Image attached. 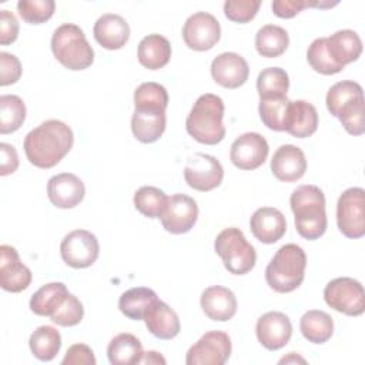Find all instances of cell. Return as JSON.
I'll use <instances>...</instances> for the list:
<instances>
[{
    "label": "cell",
    "mask_w": 365,
    "mask_h": 365,
    "mask_svg": "<svg viewBox=\"0 0 365 365\" xmlns=\"http://www.w3.org/2000/svg\"><path fill=\"white\" fill-rule=\"evenodd\" d=\"M68 294L63 282H48L30 298V309L40 317H51Z\"/></svg>",
    "instance_id": "32"
},
{
    "label": "cell",
    "mask_w": 365,
    "mask_h": 365,
    "mask_svg": "<svg viewBox=\"0 0 365 365\" xmlns=\"http://www.w3.org/2000/svg\"><path fill=\"white\" fill-rule=\"evenodd\" d=\"M138 61L148 70H160L171 58V44L161 34H148L138 44Z\"/></svg>",
    "instance_id": "27"
},
{
    "label": "cell",
    "mask_w": 365,
    "mask_h": 365,
    "mask_svg": "<svg viewBox=\"0 0 365 365\" xmlns=\"http://www.w3.org/2000/svg\"><path fill=\"white\" fill-rule=\"evenodd\" d=\"M289 88V77L281 67L264 68L257 78V91L259 100L287 97Z\"/></svg>",
    "instance_id": "34"
},
{
    "label": "cell",
    "mask_w": 365,
    "mask_h": 365,
    "mask_svg": "<svg viewBox=\"0 0 365 365\" xmlns=\"http://www.w3.org/2000/svg\"><path fill=\"white\" fill-rule=\"evenodd\" d=\"M83 315H84L83 304L76 295L68 292L64 301L60 304V307L50 317V319L60 327H74L81 322Z\"/></svg>",
    "instance_id": "42"
},
{
    "label": "cell",
    "mask_w": 365,
    "mask_h": 365,
    "mask_svg": "<svg viewBox=\"0 0 365 365\" xmlns=\"http://www.w3.org/2000/svg\"><path fill=\"white\" fill-rule=\"evenodd\" d=\"M307 60L309 63V66L319 74H324V76H331V74H336L339 71L344 70V67H341L339 64H336L328 48H327V41H325V37H319V38H315L308 50H307Z\"/></svg>",
    "instance_id": "38"
},
{
    "label": "cell",
    "mask_w": 365,
    "mask_h": 365,
    "mask_svg": "<svg viewBox=\"0 0 365 365\" xmlns=\"http://www.w3.org/2000/svg\"><path fill=\"white\" fill-rule=\"evenodd\" d=\"M224 178V168L221 163L204 153H195L187 160L184 167V180L188 187L207 192L217 188Z\"/></svg>",
    "instance_id": "12"
},
{
    "label": "cell",
    "mask_w": 365,
    "mask_h": 365,
    "mask_svg": "<svg viewBox=\"0 0 365 365\" xmlns=\"http://www.w3.org/2000/svg\"><path fill=\"white\" fill-rule=\"evenodd\" d=\"M362 96H364V90L359 83L351 81V80L338 81L327 93V98H325L327 108L334 117H336L342 106Z\"/></svg>",
    "instance_id": "37"
},
{
    "label": "cell",
    "mask_w": 365,
    "mask_h": 365,
    "mask_svg": "<svg viewBox=\"0 0 365 365\" xmlns=\"http://www.w3.org/2000/svg\"><path fill=\"white\" fill-rule=\"evenodd\" d=\"M261 6L259 0H227L224 3V14L234 23L251 21Z\"/></svg>",
    "instance_id": "43"
},
{
    "label": "cell",
    "mask_w": 365,
    "mask_h": 365,
    "mask_svg": "<svg viewBox=\"0 0 365 365\" xmlns=\"http://www.w3.org/2000/svg\"><path fill=\"white\" fill-rule=\"evenodd\" d=\"M299 329L307 341L325 344L334 334V321L325 311L309 309L301 317Z\"/></svg>",
    "instance_id": "30"
},
{
    "label": "cell",
    "mask_w": 365,
    "mask_h": 365,
    "mask_svg": "<svg viewBox=\"0 0 365 365\" xmlns=\"http://www.w3.org/2000/svg\"><path fill=\"white\" fill-rule=\"evenodd\" d=\"M60 254L63 261L71 268L91 267L100 254L98 240L87 230H74L63 238Z\"/></svg>",
    "instance_id": "11"
},
{
    "label": "cell",
    "mask_w": 365,
    "mask_h": 365,
    "mask_svg": "<svg viewBox=\"0 0 365 365\" xmlns=\"http://www.w3.org/2000/svg\"><path fill=\"white\" fill-rule=\"evenodd\" d=\"M250 228L259 242L274 244L285 234L287 220L279 210L274 207H261L251 215Z\"/></svg>",
    "instance_id": "21"
},
{
    "label": "cell",
    "mask_w": 365,
    "mask_h": 365,
    "mask_svg": "<svg viewBox=\"0 0 365 365\" xmlns=\"http://www.w3.org/2000/svg\"><path fill=\"white\" fill-rule=\"evenodd\" d=\"M305 7H309L307 0H274L271 3L272 13L281 19H292Z\"/></svg>",
    "instance_id": "47"
},
{
    "label": "cell",
    "mask_w": 365,
    "mask_h": 365,
    "mask_svg": "<svg viewBox=\"0 0 365 365\" xmlns=\"http://www.w3.org/2000/svg\"><path fill=\"white\" fill-rule=\"evenodd\" d=\"M96 41L107 50H120L130 38V26L118 14L106 13L100 16L93 29Z\"/></svg>",
    "instance_id": "22"
},
{
    "label": "cell",
    "mask_w": 365,
    "mask_h": 365,
    "mask_svg": "<svg viewBox=\"0 0 365 365\" xmlns=\"http://www.w3.org/2000/svg\"><path fill=\"white\" fill-rule=\"evenodd\" d=\"M21 76L20 60L10 53H0V86L14 84Z\"/></svg>",
    "instance_id": "44"
},
{
    "label": "cell",
    "mask_w": 365,
    "mask_h": 365,
    "mask_svg": "<svg viewBox=\"0 0 365 365\" xmlns=\"http://www.w3.org/2000/svg\"><path fill=\"white\" fill-rule=\"evenodd\" d=\"M289 205L295 228L302 238L314 241L324 235L327 231L325 195L319 187L312 184L297 187L289 197Z\"/></svg>",
    "instance_id": "3"
},
{
    "label": "cell",
    "mask_w": 365,
    "mask_h": 365,
    "mask_svg": "<svg viewBox=\"0 0 365 365\" xmlns=\"http://www.w3.org/2000/svg\"><path fill=\"white\" fill-rule=\"evenodd\" d=\"M324 299L328 307L349 317H359L365 311L364 287L351 277L329 281L324 289Z\"/></svg>",
    "instance_id": "8"
},
{
    "label": "cell",
    "mask_w": 365,
    "mask_h": 365,
    "mask_svg": "<svg viewBox=\"0 0 365 365\" xmlns=\"http://www.w3.org/2000/svg\"><path fill=\"white\" fill-rule=\"evenodd\" d=\"M255 334L258 342L264 348L277 351L289 342L292 335V324L284 312L269 311L258 318Z\"/></svg>",
    "instance_id": "16"
},
{
    "label": "cell",
    "mask_w": 365,
    "mask_h": 365,
    "mask_svg": "<svg viewBox=\"0 0 365 365\" xmlns=\"http://www.w3.org/2000/svg\"><path fill=\"white\" fill-rule=\"evenodd\" d=\"M289 101L287 97L259 100L258 111L264 125L274 131H284Z\"/></svg>",
    "instance_id": "39"
},
{
    "label": "cell",
    "mask_w": 365,
    "mask_h": 365,
    "mask_svg": "<svg viewBox=\"0 0 365 365\" xmlns=\"http://www.w3.org/2000/svg\"><path fill=\"white\" fill-rule=\"evenodd\" d=\"M84 194V182L71 173H61L53 175L47 182L48 200L57 208H74L83 201Z\"/></svg>",
    "instance_id": "19"
},
{
    "label": "cell",
    "mask_w": 365,
    "mask_h": 365,
    "mask_svg": "<svg viewBox=\"0 0 365 365\" xmlns=\"http://www.w3.org/2000/svg\"><path fill=\"white\" fill-rule=\"evenodd\" d=\"M143 355L140 339L128 332L115 335L107 346V356L113 365H135L140 364Z\"/></svg>",
    "instance_id": "28"
},
{
    "label": "cell",
    "mask_w": 365,
    "mask_h": 365,
    "mask_svg": "<svg viewBox=\"0 0 365 365\" xmlns=\"http://www.w3.org/2000/svg\"><path fill=\"white\" fill-rule=\"evenodd\" d=\"M157 299L158 297L153 289L145 287H135L121 294L118 299V308L127 318L141 321Z\"/></svg>",
    "instance_id": "29"
},
{
    "label": "cell",
    "mask_w": 365,
    "mask_h": 365,
    "mask_svg": "<svg viewBox=\"0 0 365 365\" xmlns=\"http://www.w3.org/2000/svg\"><path fill=\"white\" fill-rule=\"evenodd\" d=\"M224 118V101L221 97L205 93L200 96L187 120V133L198 143L207 145H215L225 137Z\"/></svg>",
    "instance_id": "4"
},
{
    "label": "cell",
    "mask_w": 365,
    "mask_h": 365,
    "mask_svg": "<svg viewBox=\"0 0 365 365\" xmlns=\"http://www.w3.org/2000/svg\"><path fill=\"white\" fill-rule=\"evenodd\" d=\"M96 362L94 352L86 344L71 345L61 361L63 365H96Z\"/></svg>",
    "instance_id": "45"
},
{
    "label": "cell",
    "mask_w": 365,
    "mask_h": 365,
    "mask_svg": "<svg viewBox=\"0 0 365 365\" xmlns=\"http://www.w3.org/2000/svg\"><path fill=\"white\" fill-rule=\"evenodd\" d=\"M214 250L222 259L225 269L234 275L250 272L257 262L255 248L237 227L224 228L214 241Z\"/></svg>",
    "instance_id": "7"
},
{
    "label": "cell",
    "mask_w": 365,
    "mask_h": 365,
    "mask_svg": "<svg viewBox=\"0 0 365 365\" xmlns=\"http://www.w3.org/2000/svg\"><path fill=\"white\" fill-rule=\"evenodd\" d=\"M268 151V143L261 134L245 133L232 143L230 160L240 170H255L265 163Z\"/></svg>",
    "instance_id": "15"
},
{
    "label": "cell",
    "mask_w": 365,
    "mask_h": 365,
    "mask_svg": "<svg viewBox=\"0 0 365 365\" xmlns=\"http://www.w3.org/2000/svg\"><path fill=\"white\" fill-rule=\"evenodd\" d=\"M250 68L245 58L237 53L218 54L211 63V76L217 84L225 88H238L248 80Z\"/></svg>",
    "instance_id": "18"
},
{
    "label": "cell",
    "mask_w": 365,
    "mask_h": 365,
    "mask_svg": "<svg viewBox=\"0 0 365 365\" xmlns=\"http://www.w3.org/2000/svg\"><path fill=\"white\" fill-rule=\"evenodd\" d=\"M19 21L9 10H0V44L7 46L17 40Z\"/></svg>",
    "instance_id": "46"
},
{
    "label": "cell",
    "mask_w": 365,
    "mask_h": 365,
    "mask_svg": "<svg viewBox=\"0 0 365 365\" xmlns=\"http://www.w3.org/2000/svg\"><path fill=\"white\" fill-rule=\"evenodd\" d=\"M336 224L339 231L358 240L365 235V191L361 187L345 190L336 202Z\"/></svg>",
    "instance_id": "9"
},
{
    "label": "cell",
    "mask_w": 365,
    "mask_h": 365,
    "mask_svg": "<svg viewBox=\"0 0 365 365\" xmlns=\"http://www.w3.org/2000/svg\"><path fill=\"white\" fill-rule=\"evenodd\" d=\"M0 153H1V161H0V175H9L13 174L19 167V155L13 145L7 143L0 144Z\"/></svg>",
    "instance_id": "48"
},
{
    "label": "cell",
    "mask_w": 365,
    "mask_h": 365,
    "mask_svg": "<svg viewBox=\"0 0 365 365\" xmlns=\"http://www.w3.org/2000/svg\"><path fill=\"white\" fill-rule=\"evenodd\" d=\"M31 354L40 361H51L61 348V335L51 325H41L33 331L29 339Z\"/></svg>",
    "instance_id": "33"
},
{
    "label": "cell",
    "mask_w": 365,
    "mask_h": 365,
    "mask_svg": "<svg viewBox=\"0 0 365 365\" xmlns=\"http://www.w3.org/2000/svg\"><path fill=\"white\" fill-rule=\"evenodd\" d=\"M168 197L157 187L144 185L134 194V207L138 212L148 218H160L165 210Z\"/></svg>",
    "instance_id": "36"
},
{
    "label": "cell",
    "mask_w": 365,
    "mask_h": 365,
    "mask_svg": "<svg viewBox=\"0 0 365 365\" xmlns=\"http://www.w3.org/2000/svg\"><path fill=\"white\" fill-rule=\"evenodd\" d=\"M365 103L364 96L348 101L339 110L336 118L341 121L346 133L352 135H361L365 131Z\"/></svg>",
    "instance_id": "40"
},
{
    "label": "cell",
    "mask_w": 365,
    "mask_h": 365,
    "mask_svg": "<svg viewBox=\"0 0 365 365\" xmlns=\"http://www.w3.org/2000/svg\"><path fill=\"white\" fill-rule=\"evenodd\" d=\"M221 37L218 20L207 13L197 11L191 14L182 26V38L188 48L195 51H207L212 48Z\"/></svg>",
    "instance_id": "13"
},
{
    "label": "cell",
    "mask_w": 365,
    "mask_h": 365,
    "mask_svg": "<svg viewBox=\"0 0 365 365\" xmlns=\"http://www.w3.org/2000/svg\"><path fill=\"white\" fill-rule=\"evenodd\" d=\"M317 128H318L317 108L305 100L289 101L284 131H287L295 138H305L312 135L317 131Z\"/></svg>",
    "instance_id": "24"
},
{
    "label": "cell",
    "mask_w": 365,
    "mask_h": 365,
    "mask_svg": "<svg viewBox=\"0 0 365 365\" xmlns=\"http://www.w3.org/2000/svg\"><path fill=\"white\" fill-rule=\"evenodd\" d=\"M231 355V339L224 331H208L194 345L185 356L187 365H224Z\"/></svg>",
    "instance_id": "10"
},
{
    "label": "cell",
    "mask_w": 365,
    "mask_h": 365,
    "mask_svg": "<svg viewBox=\"0 0 365 365\" xmlns=\"http://www.w3.org/2000/svg\"><path fill=\"white\" fill-rule=\"evenodd\" d=\"M74 134L60 120H47L24 137L23 148L27 160L38 168L47 170L57 165L71 150Z\"/></svg>",
    "instance_id": "2"
},
{
    "label": "cell",
    "mask_w": 365,
    "mask_h": 365,
    "mask_svg": "<svg viewBox=\"0 0 365 365\" xmlns=\"http://www.w3.org/2000/svg\"><path fill=\"white\" fill-rule=\"evenodd\" d=\"M167 106L168 93L164 86L148 81L135 88L131 131L140 143L150 144L163 135L167 123Z\"/></svg>",
    "instance_id": "1"
},
{
    "label": "cell",
    "mask_w": 365,
    "mask_h": 365,
    "mask_svg": "<svg viewBox=\"0 0 365 365\" xmlns=\"http://www.w3.org/2000/svg\"><path fill=\"white\" fill-rule=\"evenodd\" d=\"M147 329L160 339H173L180 334L181 324L177 312L164 301L157 299L144 315Z\"/></svg>",
    "instance_id": "25"
},
{
    "label": "cell",
    "mask_w": 365,
    "mask_h": 365,
    "mask_svg": "<svg viewBox=\"0 0 365 365\" xmlns=\"http://www.w3.org/2000/svg\"><path fill=\"white\" fill-rule=\"evenodd\" d=\"M54 0H20L17 11L29 24H41L54 14Z\"/></svg>",
    "instance_id": "41"
},
{
    "label": "cell",
    "mask_w": 365,
    "mask_h": 365,
    "mask_svg": "<svg viewBox=\"0 0 365 365\" xmlns=\"http://www.w3.org/2000/svg\"><path fill=\"white\" fill-rule=\"evenodd\" d=\"M50 46L57 61L68 70H86L94 61V50L84 31L73 23L58 26L51 36Z\"/></svg>",
    "instance_id": "6"
},
{
    "label": "cell",
    "mask_w": 365,
    "mask_h": 365,
    "mask_svg": "<svg viewBox=\"0 0 365 365\" xmlns=\"http://www.w3.org/2000/svg\"><path fill=\"white\" fill-rule=\"evenodd\" d=\"M198 218V205L190 195L173 194L167 200L165 210L160 217L163 228L171 234L188 232Z\"/></svg>",
    "instance_id": "14"
},
{
    "label": "cell",
    "mask_w": 365,
    "mask_h": 365,
    "mask_svg": "<svg viewBox=\"0 0 365 365\" xmlns=\"http://www.w3.org/2000/svg\"><path fill=\"white\" fill-rule=\"evenodd\" d=\"M325 41L332 60L341 67L356 61L362 53L361 37L356 31L349 29L335 31L329 37H325Z\"/></svg>",
    "instance_id": "26"
},
{
    "label": "cell",
    "mask_w": 365,
    "mask_h": 365,
    "mask_svg": "<svg viewBox=\"0 0 365 365\" xmlns=\"http://www.w3.org/2000/svg\"><path fill=\"white\" fill-rule=\"evenodd\" d=\"M289 44V37L285 29L275 24L262 26L255 34V48L259 56L275 58L285 53Z\"/></svg>",
    "instance_id": "31"
},
{
    "label": "cell",
    "mask_w": 365,
    "mask_h": 365,
    "mask_svg": "<svg viewBox=\"0 0 365 365\" xmlns=\"http://www.w3.org/2000/svg\"><path fill=\"white\" fill-rule=\"evenodd\" d=\"M31 271L26 267L14 247L0 245V287L7 292H21L31 282Z\"/></svg>",
    "instance_id": "17"
},
{
    "label": "cell",
    "mask_w": 365,
    "mask_h": 365,
    "mask_svg": "<svg viewBox=\"0 0 365 365\" xmlns=\"http://www.w3.org/2000/svg\"><path fill=\"white\" fill-rule=\"evenodd\" d=\"M202 312L212 321L225 322L237 312V298L234 292L221 285H212L202 291L200 299Z\"/></svg>",
    "instance_id": "23"
},
{
    "label": "cell",
    "mask_w": 365,
    "mask_h": 365,
    "mask_svg": "<svg viewBox=\"0 0 365 365\" xmlns=\"http://www.w3.org/2000/svg\"><path fill=\"white\" fill-rule=\"evenodd\" d=\"M140 364H165V359L155 351L144 352Z\"/></svg>",
    "instance_id": "49"
},
{
    "label": "cell",
    "mask_w": 365,
    "mask_h": 365,
    "mask_svg": "<svg viewBox=\"0 0 365 365\" xmlns=\"http://www.w3.org/2000/svg\"><path fill=\"white\" fill-rule=\"evenodd\" d=\"M305 267V251L297 244H285L268 262L265 268V281L275 292H292L302 284Z\"/></svg>",
    "instance_id": "5"
},
{
    "label": "cell",
    "mask_w": 365,
    "mask_h": 365,
    "mask_svg": "<svg viewBox=\"0 0 365 365\" xmlns=\"http://www.w3.org/2000/svg\"><path fill=\"white\" fill-rule=\"evenodd\" d=\"M271 171L277 180L284 182H294L302 178L307 171L304 151L292 144L278 147L271 160Z\"/></svg>",
    "instance_id": "20"
},
{
    "label": "cell",
    "mask_w": 365,
    "mask_h": 365,
    "mask_svg": "<svg viewBox=\"0 0 365 365\" xmlns=\"http://www.w3.org/2000/svg\"><path fill=\"white\" fill-rule=\"evenodd\" d=\"M297 361H299V362H305V359L304 358H301V356H298L295 352H289V356H285V358H282L281 361H279V364H287V362H297Z\"/></svg>",
    "instance_id": "50"
},
{
    "label": "cell",
    "mask_w": 365,
    "mask_h": 365,
    "mask_svg": "<svg viewBox=\"0 0 365 365\" xmlns=\"http://www.w3.org/2000/svg\"><path fill=\"white\" fill-rule=\"evenodd\" d=\"M26 120L24 101L14 94L0 96V133L10 134L17 131Z\"/></svg>",
    "instance_id": "35"
}]
</instances>
